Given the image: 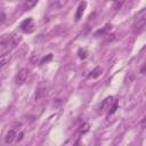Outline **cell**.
<instances>
[{
    "mask_svg": "<svg viewBox=\"0 0 146 146\" xmlns=\"http://www.w3.org/2000/svg\"><path fill=\"white\" fill-rule=\"evenodd\" d=\"M144 72H145V65L141 67V71H140V73H141V74H144Z\"/></svg>",
    "mask_w": 146,
    "mask_h": 146,
    "instance_id": "17",
    "label": "cell"
},
{
    "mask_svg": "<svg viewBox=\"0 0 146 146\" xmlns=\"http://www.w3.org/2000/svg\"><path fill=\"white\" fill-rule=\"evenodd\" d=\"M27 75H29V72H27V70H25V68H22L21 71H18V72H17V74H16V76H15V83H16L17 86H21V84H23V83L26 81V79H27Z\"/></svg>",
    "mask_w": 146,
    "mask_h": 146,
    "instance_id": "4",
    "label": "cell"
},
{
    "mask_svg": "<svg viewBox=\"0 0 146 146\" xmlns=\"http://www.w3.org/2000/svg\"><path fill=\"white\" fill-rule=\"evenodd\" d=\"M110 29H111V25H108V24H107V25H105V26H104L102 30H98V31L95 33V36H98V35H104V34H105V33H106V32H107Z\"/></svg>",
    "mask_w": 146,
    "mask_h": 146,
    "instance_id": "11",
    "label": "cell"
},
{
    "mask_svg": "<svg viewBox=\"0 0 146 146\" xmlns=\"http://www.w3.org/2000/svg\"><path fill=\"white\" fill-rule=\"evenodd\" d=\"M145 26H146V13L145 9H143L136 17V21L133 23V32L139 34L145 30Z\"/></svg>",
    "mask_w": 146,
    "mask_h": 146,
    "instance_id": "1",
    "label": "cell"
},
{
    "mask_svg": "<svg viewBox=\"0 0 146 146\" xmlns=\"http://www.w3.org/2000/svg\"><path fill=\"white\" fill-rule=\"evenodd\" d=\"M11 59V55L9 52H6L3 55H0V68H2L3 66H6Z\"/></svg>",
    "mask_w": 146,
    "mask_h": 146,
    "instance_id": "7",
    "label": "cell"
},
{
    "mask_svg": "<svg viewBox=\"0 0 146 146\" xmlns=\"http://www.w3.org/2000/svg\"><path fill=\"white\" fill-rule=\"evenodd\" d=\"M79 57H80V58H86V57H87L86 51H84V50H83V51H82V50H79Z\"/></svg>",
    "mask_w": 146,
    "mask_h": 146,
    "instance_id": "15",
    "label": "cell"
},
{
    "mask_svg": "<svg viewBox=\"0 0 146 146\" xmlns=\"http://www.w3.org/2000/svg\"><path fill=\"white\" fill-rule=\"evenodd\" d=\"M103 73V68L102 67H99V66H97V67H95L91 72H90V74H89V78H92V79H96V78H98V76H100V74Z\"/></svg>",
    "mask_w": 146,
    "mask_h": 146,
    "instance_id": "9",
    "label": "cell"
},
{
    "mask_svg": "<svg viewBox=\"0 0 146 146\" xmlns=\"http://www.w3.org/2000/svg\"><path fill=\"white\" fill-rule=\"evenodd\" d=\"M124 2H125V0H113V7H114V9L115 10H119L123 6Z\"/></svg>",
    "mask_w": 146,
    "mask_h": 146,
    "instance_id": "12",
    "label": "cell"
},
{
    "mask_svg": "<svg viewBox=\"0 0 146 146\" xmlns=\"http://www.w3.org/2000/svg\"><path fill=\"white\" fill-rule=\"evenodd\" d=\"M116 108H117V103H116V102H114V103L112 104V106L110 107V110H108V115H112L113 113H115Z\"/></svg>",
    "mask_w": 146,
    "mask_h": 146,
    "instance_id": "13",
    "label": "cell"
},
{
    "mask_svg": "<svg viewBox=\"0 0 146 146\" xmlns=\"http://www.w3.org/2000/svg\"><path fill=\"white\" fill-rule=\"evenodd\" d=\"M86 7H87V2H86V1L80 2V5L78 6L76 11H75V21H76V22H79V21L82 18V15H83V13H84V10H86Z\"/></svg>",
    "mask_w": 146,
    "mask_h": 146,
    "instance_id": "5",
    "label": "cell"
},
{
    "mask_svg": "<svg viewBox=\"0 0 146 146\" xmlns=\"http://www.w3.org/2000/svg\"><path fill=\"white\" fill-rule=\"evenodd\" d=\"M16 137H17V131L15 129H11V130H9L7 132V135L5 137V143L6 144H13L15 141Z\"/></svg>",
    "mask_w": 146,
    "mask_h": 146,
    "instance_id": "6",
    "label": "cell"
},
{
    "mask_svg": "<svg viewBox=\"0 0 146 146\" xmlns=\"http://www.w3.org/2000/svg\"><path fill=\"white\" fill-rule=\"evenodd\" d=\"M21 30L25 33H31L34 31V22L31 17L24 19L22 23H21Z\"/></svg>",
    "mask_w": 146,
    "mask_h": 146,
    "instance_id": "2",
    "label": "cell"
},
{
    "mask_svg": "<svg viewBox=\"0 0 146 146\" xmlns=\"http://www.w3.org/2000/svg\"><path fill=\"white\" fill-rule=\"evenodd\" d=\"M46 95V89L44 88H39L38 90H36V94H35V100H40L43 96Z\"/></svg>",
    "mask_w": 146,
    "mask_h": 146,
    "instance_id": "10",
    "label": "cell"
},
{
    "mask_svg": "<svg viewBox=\"0 0 146 146\" xmlns=\"http://www.w3.org/2000/svg\"><path fill=\"white\" fill-rule=\"evenodd\" d=\"M39 0H25L24 5H23V9L24 10H30L31 8H33L36 3H38Z\"/></svg>",
    "mask_w": 146,
    "mask_h": 146,
    "instance_id": "8",
    "label": "cell"
},
{
    "mask_svg": "<svg viewBox=\"0 0 146 146\" xmlns=\"http://www.w3.org/2000/svg\"><path fill=\"white\" fill-rule=\"evenodd\" d=\"M52 58V55L51 54H49L48 55V57H44V58H42V60H41V63H44V62H48V60H50Z\"/></svg>",
    "mask_w": 146,
    "mask_h": 146,
    "instance_id": "16",
    "label": "cell"
},
{
    "mask_svg": "<svg viewBox=\"0 0 146 146\" xmlns=\"http://www.w3.org/2000/svg\"><path fill=\"white\" fill-rule=\"evenodd\" d=\"M113 99H114V98H113L112 96L106 97V98L102 102V104L99 105V107H98V114H103L104 112L108 111V110H110V107L112 106V104L114 103V100H113Z\"/></svg>",
    "mask_w": 146,
    "mask_h": 146,
    "instance_id": "3",
    "label": "cell"
},
{
    "mask_svg": "<svg viewBox=\"0 0 146 146\" xmlns=\"http://www.w3.org/2000/svg\"><path fill=\"white\" fill-rule=\"evenodd\" d=\"M144 125H145V119H143L141 121V128H144Z\"/></svg>",
    "mask_w": 146,
    "mask_h": 146,
    "instance_id": "18",
    "label": "cell"
},
{
    "mask_svg": "<svg viewBox=\"0 0 146 146\" xmlns=\"http://www.w3.org/2000/svg\"><path fill=\"white\" fill-rule=\"evenodd\" d=\"M88 130H89V124H88V123H83V124L81 125V129H80V133H81V135H83V133L88 132Z\"/></svg>",
    "mask_w": 146,
    "mask_h": 146,
    "instance_id": "14",
    "label": "cell"
}]
</instances>
